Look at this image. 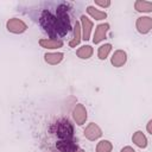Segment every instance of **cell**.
Here are the masks:
<instances>
[{
	"mask_svg": "<svg viewBox=\"0 0 152 152\" xmlns=\"http://www.w3.org/2000/svg\"><path fill=\"white\" fill-rule=\"evenodd\" d=\"M40 25L53 39L65 36L70 30V19L66 10H64L63 6H59L56 15H53L50 11H43L40 14Z\"/></svg>",
	"mask_w": 152,
	"mask_h": 152,
	"instance_id": "1",
	"label": "cell"
},
{
	"mask_svg": "<svg viewBox=\"0 0 152 152\" xmlns=\"http://www.w3.org/2000/svg\"><path fill=\"white\" fill-rule=\"evenodd\" d=\"M132 141L135 146H138L139 148H146L147 147V138L146 135L142 133V131H137L133 133L132 135Z\"/></svg>",
	"mask_w": 152,
	"mask_h": 152,
	"instance_id": "13",
	"label": "cell"
},
{
	"mask_svg": "<svg viewBox=\"0 0 152 152\" xmlns=\"http://www.w3.org/2000/svg\"><path fill=\"white\" fill-rule=\"evenodd\" d=\"M127 62V53L124 50H115L110 57V63L115 68H120L125 65Z\"/></svg>",
	"mask_w": 152,
	"mask_h": 152,
	"instance_id": "9",
	"label": "cell"
},
{
	"mask_svg": "<svg viewBox=\"0 0 152 152\" xmlns=\"http://www.w3.org/2000/svg\"><path fill=\"white\" fill-rule=\"evenodd\" d=\"M72 118H74L75 122H76L78 126H82L83 124H86V121H87V119H88V113H87L86 107H84L82 103H77V104L74 107Z\"/></svg>",
	"mask_w": 152,
	"mask_h": 152,
	"instance_id": "5",
	"label": "cell"
},
{
	"mask_svg": "<svg viewBox=\"0 0 152 152\" xmlns=\"http://www.w3.org/2000/svg\"><path fill=\"white\" fill-rule=\"evenodd\" d=\"M134 8L137 12L140 13H150L152 12V2L145 0H137L134 2Z\"/></svg>",
	"mask_w": 152,
	"mask_h": 152,
	"instance_id": "15",
	"label": "cell"
},
{
	"mask_svg": "<svg viewBox=\"0 0 152 152\" xmlns=\"http://www.w3.org/2000/svg\"><path fill=\"white\" fill-rule=\"evenodd\" d=\"M75 152H84V150H82V148H78L77 151H75Z\"/></svg>",
	"mask_w": 152,
	"mask_h": 152,
	"instance_id": "23",
	"label": "cell"
},
{
	"mask_svg": "<svg viewBox=\"0 0 152 152\" xmlns=\"http://www.w3.org/2000/svg\"><path fill=\"white\" fill-rule=\"evenodd\" d=\"M135 28L141 34H147L152 30V18L151 17H139L135 21Z\"/></svg>",
	"mask_w": 152,
	"mask_h": 152,
	"instance_id": "6",
	"label": "cell"
},
{
	"mask_svg": "<svg viewBox=\"0 0 152 152\" xmlns=\"http://www.w3.org/2000/svg\"><path fill=\"white\" fill-rule=\"evenodd\" d=\"M38 43L42 48L50 49V50L59 49L63 46V42L61 39H53V38H42V39H39Z\"/></svg>",
	"mask_w": 152,
	"mask_h": 152,
	"instance_id": "11",
	"label": "cell"
},
{
	"mask_svg": "<svg viewBox=\"0 0 152 152\" xmlns=\"http://www.w3.org/2000/svg\"><path fill=\"white\" fill-rule=\"evenodd\" d=\"M95 2V5H97V6H100V7H102V8H107V7H109L110 6V1L109 0H95L94 1Z\"/></svg>",
	"mask_w": 152,
	"mask_h": 152,
	"instance_id": "20",
	"label": "cell"
},
{
	"mask_svg": "<svg viewBox=\"0 0 152 152\" xmlns=\"http://www.w3.org/2000/svg\"><path fill=\"white\" fill-rule=\"evenodd\" d=\"M83 135L90 140V141H95L97 139H100L102 137V129L100 128V126L95 122H90L87 125V127L83 131Z\"/></svg>",
	"mask_w": 152,
	"mask_h": 152,
	"instance_id": "4",
	"label": "cell"
},
{
	"mask_svg": "<svg viewBox=\"0 0 152 152\" xmlns=\"http://www.w3.org/2000/svg\"><path fill=\"white\" fill-rule=\"evenodd\" d=\"M93 53H94V50L90 45H82L76 51L77 57L81 58V59H89L93 56Z\"/></svg>",
	"mask_w": 152,
	"mask_h": 152,
	"instance_id": "16",
	"label": "cell"
},
{
	"mask_svg": "<svg viewBox=\"0 0 152 152\" xmlns=\"http://www.w3.org/2000/svg\"><path fill=\"white\" fill-rule=\"evenodd\" d=\"M6 28L11 33L20 34V33H24L27 30V25L24 20H21L19 18H11L6 23Z\"/></svg>",
	"mask_w": 152,
	"mask_h": 152,
	"instance_id": "3",
	"label": "cell"
},
{
	"mask_svg": "<svg viewBox=\"0 0 152 152\" xmlns=\"http://www.w3.org/2000/svg\"><path fill=\"white\" fill-rule=\"evenodd\" d=\"M82 39V31H81V24L80 21H76L74 25V34H72V39L69 42V46L70 48H76V45L80 44Z\"/></svg>",
	"mask_w": 152,
	"mask_h": 152,
	"instance_id": "14",
	"label": "cell"
},
{
	"mask_svg": "<svg viewBox=\"0 0 152 152\" xmlns=\"http://www.w3.org/2000/svg\"><path fill=\"white\" fill-rule=\"evenodd\" d=\"M87 13H88L93 19H95V20H103V19L107 18V13H106V12L100 11V10H97V8L94 7V6H88V7H87Z\"/></svg>",
	"mask_w": 152,
	"mask_h": 152,
	"instance_id": "17",
	"label": "cell"
},
{
	"mask_svg": "<svg viewBox=\"0 0 152 152\" xmlns=\"http://www.w3.org/2000/svg\"><path fill=\"white\" fill-rule=\"evenodd\" d=\"M64 58L63 52H46L44 55V61L50 65H57L59 64Z\"/></svg>",
	"mask_w": 152,
	"mask_h": 152,
	"instance_id": "12",
	"label": "cell"
},
{
	"mask_svg": "<svg viewBox=\"0 0 152 152\" xmlns=\"http://www.w3.org/2000/svg\"><path fill=\"white\" fill-rule=\"evenodd\" d=\"M108 31H109V24L108 23L99 24L95 27V33H94V37H93V43L94 44H100L103 39H106V36H107Z\"/></svg>",
	"mask_w": 152,
	"mask_h": 152,
	"instance_id": "8",
	"label": "cell"
},
{
	"mask_svg": "<svg viewBox=\"0 0 152 152\" xmlns=\"http://www.w3.org/2000/svg\"><path fill=\"white\" fill-rule=\"evenodd\" d=\"M112 150H113V144L106 139L100 140L96 145V148H95L96 152H112Z\"/></svg>",
	"mask_w": 152,
	"mask_h": 152,
	"instance_id": "18",
	"label": "cell"
},
{
	"mask_svg": "<svg viewBox=\"0 0 152 152\" xmlns=\"http://www.w3.org/2000/svg\"><path fill=\"white\" fill-rule=\"evenodd\" d=\"M120 152H135V150L133 147H131V146H125V147H122L120 150Z\"/></svg>",
	"mask_w": 152,
	"mask_h": 152,
	"instance_id": "21",
	"label": "cell"
},
{
	"mask_svg": "<svg viewBox=\"0 0 152 152\" xmlns=\"http://www.w3.org/2000/svg\"><path fill=\"white\" fill-rule=\"evenodd\" d=\"M151 125H152V120H148L146 129H147V133H150V134H152V131H151Z\"/></svg>",
	"mask_w": 152,
	"mask_h": 152,
	"instance_id": "22",
	"label": "cell"
},
{
	"mask_svg": "<svg viewBox=\"0 0 152 152\" xmlns=\"http://www.w3.org/2000/svg\"><path fill=\"white\" fill-rule=\"evenodd\" d=\"M56 147L61 152H75V151L78 150V145L72 139H69V140H58L56 142Z\"/></svg>",
	"mask_w": 152,
	"mask_h": 152,
	"instance_id": "10",
	"label": "cell"
},
{
	"mask_svg": "<svg viewBox=\"0 0 152 152\" xmlns=\"http://www.w3.org/2000/svg\"><path fill=\"white\" fill-rule=\"evenodd\" d=\"M80 24H81V31H82V39L83 40H89L90 39V34H91V30H93V21L86 17V15H81L80 18Z\"/></svg>",
	"mask_w": 152,
	"mask_h": 152,
	"instance_id": "7",
	"label": "cell"
},
{
	"mask_svg": "<svg viewBox=\"0 0 152 152\" xmlns=\"http://www.w3.org/2000/svg\"><path fill=\"white\" fill-rule=\"evenodd\" d=\"M56 134L61 140H69L74 137V128L69 120H59L56 124Z\"/></svg>",
	"mask_w": 152,
	"mask_h": 152,
	"instance_id": "2",
	"label": "cell"
},
{
	"mask_svg": "<svg viewBox=\"0 0 152 152\" xmlns=\"http://www.w3.org/2000/svg\"><path fill=\"white\" fill-rule=\"evenodd\" d=\"M110 51H112V44L107 43V44L101 45L99 48V50H97V57H99V59L104 61L108 57V55L110 53Z\"/></svg>",
	"mask_w": 152,
	"mask_h": 152,
	"instance_id": "19",
	"label": "cell"
}]
</instances>
